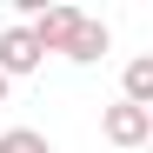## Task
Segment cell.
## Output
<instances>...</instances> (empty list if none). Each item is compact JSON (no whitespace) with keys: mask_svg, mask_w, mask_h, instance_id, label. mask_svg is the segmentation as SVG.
Here are the masks:
<instances>
[{"mask_svg":"<svg viewBox=\"0 0 153 153\" xmlns=\"http://www.w3.org/2000/svg\"><path fill=\"white\" fill-rule=\"evenodd\" d=\"M120 87H126V93H120L126 107H146V113H153V60H146V53H140V60H126Z\"/></svg>","mask_w":153,"mask_h":153,"instance_id":"cell-4","label":"cell"},{"mask_svg":"<svg viewBox=\"0 0 153 153\" xmlns=\"http://www.w3.org/2000/svg\"><path fill=\"white\" fill-rule=\"evenodd\" d=\"M0 153H53V146H47V133H33V126H13V133H0Z\"/></svg>","mask_w":153,"mask_h":153,"instance_id":"cell-6","label":"cell"},{"mask_svg":"<svg viewBox=\"0 0 153 153\" xmlns=\"http://www.w3.org/2000/svg\"><path fill=\"white\" fill-rule=\"evenodd\" d=\"M80 20H87L80 7H40L27 33H33V47H40V53H67V47H73V33H80Z\"/></svg>","mask_w":153,"mask_h":153,"instance_id":"cell-1","label":"cell"},{"mask_svg":"<svg viewBox=\"0 0 153 153\" xmlns=\"http://www.w3.org/2000/svg\"><path fill=\"white\" fill-rule=\"evenodd\" d=\"M100 133H107L113 146H146V140H153V113H146V107H126V100H113V107L100 113Z\"/></svg>","mask_w":153,"mask_h":153,"instance_id":"cell-2","label":"cell"},{"mask_svg":"<svg viewBox=\"0 0 153 153\" xmlns=\"http://www.w3.org/2000/svg\"><path fill=\"white\" fill-rule=\"evenodd\" d=\"M100 53H107V27H100V20H80V33H73L67 60H100Z\"/></svg>","mask_w":153,"mask_h":153,"instance_id":"cell-5","label":"cell"},{"mask_svg":"<svg viewBox=\"0 0 153 153\" xmlns=\"http://www.w3.org/2000/svg\"><path fill=\"white\" fill-rule=\"evenodd\" d=\"M47 53H40V47H33V33L27 27H7V33H0V73H7V80H20V73H33Z\"/></svg>","mask_w":153,"mask_h":153,"instance_id":"cell-3","label":"cell"},{"mask_svg":"<svg viewBox=\"0 0 153 153\" xmlns=\"http://www.w3.org/2000/svg\"><path fill=\"white\" fill-rule=\"evenodd\" d=\"M7 87H13V80H7V73H0V107H7Z\"/></svg>","mask_w":153,"mask_h":153,"instance_id":"cell-7","label":"cell"}]
</instances>
